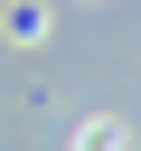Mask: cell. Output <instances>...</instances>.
<instances>
[{"label":"cell","instance_id":"cell-1","mask_svg":"<svg viewBox=\"0 0 141 151\" xmlns=\"http://www.w3.org/2000/svg\"><path fill=\"white\" fill-rule=\"evenodd\" d=\"M85 151H122V132H113V123H94V132H85Z\"/></svg>","mask_w":141,"mask_h":151}]
</instances>
